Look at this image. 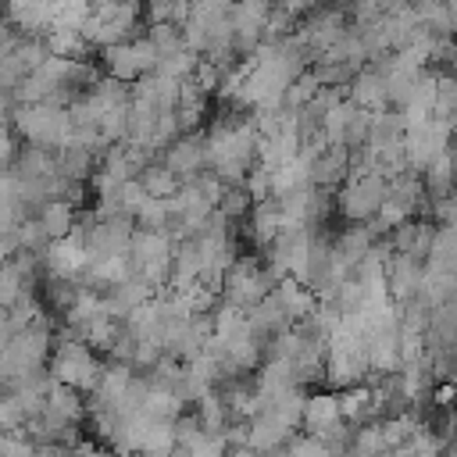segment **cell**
I'll use <instances>...</instances> for the list:
<instances>
[{"mask_svg":"<svg viewBox=\"0 0 457 457\" xmlns=\"http://www.w3.org/2000/svg\"><path fill=\"white\" fill-rule=\"evenodd\" d=\"M389 7H393V0H350L346 11H350V21H353V25H368V21L386 18Z\"/></svg>","mask_w":457,"mask_h":457,"instance_id":"cell-33","label":"cell"},{"mask_svg":"<svg viewBox=\"0 0 457 457\" xmlns=\"http://www.w3.org/2000/svg\"><path fill=\"white\" fill-rule=\"evenodd\" d=\"M11 125L21 143H39V146H64L71 136V107H57L50 100L43 104H18L11 114Z\"/></svg>","mask_w":457,"mask_h":457,"instance_id":"cell-1","label":"cell"},{"mask_svg":"<svg viewBox=\"0 0 457 457\" xmlns=\"http://www.w3.org/2000/svg\"><path fill=\"white\" fill-rule=\"evenodd\" d=\"M36 218L43 221V232H46L50 239H64V236L71 232L75 218H79V207L68 204V200H43L39 211H36Z\"/></svg>","mask_w":457,"mask_h":457,"instance_id":"cell-16","label":"cell"},{"mask_svg":"<svg viewBox=\"0 0 457 457\" xmlns=\"http://www.w3.org/2000/svg\"><path fill=\"white\" fill-rule=\"evenodd\" d=\"M350 175V146L346 143H328L314 161H311V186L321 189H339Z\"/></svg>","mask_w":457,"mask_h":457,"instance_id":"cell-7","label":"cell"},{"mask_svg":"<svg viewBox=\"0 0 457 457\" xmlns=\"http://www.w3.org/2000/svg\"><path fill=\"white\" fill-rule=\"evenodd\" d=\"M121 318H111V314H93L82 328H75V336H82L96 353H107L111 346H114V339H118V332H121Z\"/></svg>","mask_w":457,"mask_h":457,"instance_id":"cell-18","label":"cell"},{"mask_svg":"<svg viewBox=\"0 0 457 457\" xmlns=\"http://www.w3.org/2000/svg\"><path fill=\"white\" fill-rule=\"evenodd\" d=\"M421 271H425V261H421V257L393 250L389 261H386V286H389V296H393L396 303H407V300L418 293Z\"/></svg>","mask_w":457,"mask_h":457,"instance_id":"cell-4","label":"cell"},{"mask_svg":"<svg viewBox=\"0 0 457 457\" xmlns=\"http://www.w3.org/2000/svg\"><path fill=\"white\" fill-rule=\"evenodd\" d=\"M346 96H350L357 107H368V111L389 107V96H386V71H378L375 64H364V68L350 79Z\"/></svg>","mask_w":457,"mask_h":457,"instance_id":"cell-9","label":"cell"},{"mask_svg":"<svg viewBox=\"0 0 457 457\" xmlns=\"http://www.w3.org/2000/svg\"><path fill=\"white\" fill-rule=\"evenodd\" d=\"M118 189H121V204H125V211H129V214H136V211L150 200V193L143 189V182H139L136 175H132V179H125Z\"/></svg>","mask_w":457,"mask_h":457,"instance_id":"cell-35","label":"cell"},{"mask_svg":"<svg viewBox=\"0 0 457 457\" xmlns=\"http://www.w3.org/2000/svg\"><path fill=\"white\" fill-rule=\"evenodd\" d=\"M371 243H375V236H371L368 221H350V228H343L339 236H332V250H336V257H339L343 264H350V268H357V264L368 257Z\"/></svg>","mask_w":457,"mask_h":457,"instance_id":"cell-10","label":"cell"},{"mask_svg":"<svg viewBox=\"0 0 457 457\" xmlns=\"http://www.w3.org/2000/svg\"><path fill=\"white\" fill-rule=\"evenodd\" d=\"M432 114H439V118H450V121H453V114H457V75H453V71H443V75H439V82H436V107H432Z\"/></svg>","mask_w":457,"mask_h":457,"instance_id":"cell-29","label":"cell"},{"mask_svg":"<svg viewBox=\"0 0 457 457\" xmlns=\"http://www.w3.org/2000/svg\"><path fill=\"white\" fill-rule=\"evenodd\" d=\"M275 296H278V303L286 307L289 321H300V318H307V314L318 307V293H314L311 286H303L296 275L278 278V282H275Z\"/></svg>","mask_w":457,"mask_h":457,"instance_id":"cell-11","label":"cell"},{"mask_svg":"<svg viewBox=\"0 0 457 457\" xmlns=\"http://www.w3.org/2000/svg\"><path fill=\"white\" fill-rule=\"evenodd\" d=\"M100 68L121 82H136L143 75L139 61H136V50H132V39H121V43H111V46H100Z\"/></svg>","mask_w":457,"mask_h":457,"instance_id":"cell-12","label":"cell"},{"mask_svg":"<svg viewBox=\"0 0 457 457\" xmlns=\"http://www.w3.org/2000/svg\"><path fill=\"white\" fill-rule=\"evenodd\" d=\"M50 93H54V86H50V82H46L39 71L21 75V82L14 86V100H18V104H43Z\"/></svg>","mask_w":457,"mask_h":457,"instance_id":"cell-31","label":"cell"},{"mask_svg":"<svg viewBox=\"0 0 457 457\" xmlns=\"http://www.w3.org/2000/svg\"><path fill=\"white\" fill-rule=\"evenodd\" d=\"M196 61H200V54H196V50H189V46H182V50H175V54L161 57L157 71H161V75H171V79H189V75H193V68H196Z\"/></svg>","mask_w":457,"mask_h":457,"instance_id":"cell-30","label":"cell"},{"mask_svg":"<svg viewBox=\"0 0 457 457\" xmlns=\"http://www.w3.org/2000/svg\"><path fill=\"white\" fill-rule=\"evenodd\" d=\"M18 132L11 121H0V164H14V154H18Z\"/></svg>","mask_w":457,"mask_h":457,"instance_id":"cell-36","label":"cell"},{"mask_svg":"<svg viewBox=\"0 0 457 457\" xmlns=\"http://www.w3.org/2000/svg\"><path fill=\"white\" fill-rule=\"evenodd\" d=\"M14 57H18V64L25 68V75H29V71H39L43 61L50 57L46 39H43V36H21L18 46H14Z\"/></svg>","mask_w":457,"mask_h":457,"instance_id":"cell-25","label":"cell"},{"mask_svg":"<svg viewBox=\"0 0 457 457\" xmlns=\"http://www.w3.org/2000/svg\"><path fill=\"white\" fill-rule=\"evenodd\" d=\"M136 228H154V232H168L171 228V211L164 200L150 196L139 211H136Z\"/></svg>","mask_w":457,"mask_h":457,"instance_id":"cell-27","label":"cell"},{"mask_svg":"<svg viewBox=\"0 0 457 457\" xmlns=\"http://www.w3.org/2000/svg\"><path fill=\"white\" fill-rule=\"evenodd\" d=\"M318 89H321V82H318L314 68H307V71H300V75L286 86V93H282V107L300 111V107H307V104L314 100V93H318Z\"/></svg>","mask_w":457,"mask_h":457,"instance_id":"cell-20","label":"cell"},{"mask_svg":"<svg viewBox=\"0 0 457 457\" xmlns=\"http://www.w3.org/2000/svg\"><path fill=\"white\" fill-rule=\"evenodd\" d=\"M218 207L232 218V221H239V218H246L250 214V207H253V196H250V189H246V182H225V189H221V200H218Z\"/></svg>","mask_w":457,"mask_h":457,"instance_id":"cell-23","label":"cell"},{"mask_svg":"<svg viewBox=\"0 0 457 457\" xmlns=\"http://www.w3.org/2000/svg\"><path fill=\"white\" fill-rule=\"evenodd\" d=\"M89 4H93V7H96V4H107V0H89Z\"/></svg>","mask_w":457,"mask_h":457,"instance_id":"cell-39","label":"cell"},{"mask_svg":"<svg viewBox=\"0 0 457 457\" xmlns=\"http://www.w3.org/2000/svg\"><path fill=\"white\" fill-rule=\"evenodd\" d=\"M96 168H100V154H93L89 146H79V143L57 146V171H64V175H71V179L89 182Z\"/></svg>","mask_w":457,"mask_h":457,"instance_id":"cell-15","label":"cell"},{"mask_svg":"<svg viewBox=\"0 0 457 457\" xmlns=\"http://www.w3.org/2000/svg\"><path fill=\"white\" fill-rule=\"evenodd\" d=\"M382 450H389V443H386V436H382V418L353 425L350 453H382Z\"/></svg>","mask_w":457,"mask_h":457,"instance_id":"cell-21","label":"cell"},{"mask_svg":"<svg viewBox=\"0 0 457 457\" xmlns=\"http://www.w3.org/2000/svg\"><path fill=\"white\" fill-rule=\"evenodd\" d=\"M57 11H61L57 0H4V14L25 36H43L57 21Z\"/></svg>","mask_w":457,"mask_h":457,"instance_id":"cell-5","label":"cell"},{"mask_svg":"<svg viewBox=\"0 0 457 457\" xmlns=\"http://www.w3.org/2000/svg\"><path fill=\"white\" fill-rule=\"evenodd\" d=\"M343 418L339 411V393H307L303 400V418H300V432H311V436H328Z\"/></svg>","mask_w":457,"mask_h":457,"instance_id":"cell-6","label":"cell"},{"mask_svg":"<svg viewBox=\"0 0 457 457\" xmlns=\"http://www.w3.org/2000/svg\"><path fill=\"white\" fill-rule=\"evenodd\" d=\"M421 182H425L428 200L446 196V193H453V189H457V175H453V161H450V146H446L443 154H436V157L421 168Z\"/></svg>","mask_w":457,"mask_h":457,"instance_id":"cell-14","label":"cell"},{"mask_svg":"<svg viewBox=\"0 0 457 457\" xmlns=\"http://www.w3.org/2000/svg\"><path fill=\"white\" fill-rule=\"evenodd\" d=\"M386 193H389V179L378 171L346 175V182L336 189V211L343 221H368V218H375Z\"/></svg>","mask_w":457,"mask_h":457,"instance_id":"cell-2","label":"cell"},{"mask_svg":"<svg viewBox=\"0 0 457 457\" xmlns=\"http://www.w3.org/2000/svg\"><path fill=\"white\" fill-rule=\"evenodd\" d=\"M221 71H225L221 64H214L211 57L200 54V61H196V68H193V79H196L207 93H218V86H221Z\"/></svg>","mask_w":457,"mask_h":457,"instance_id":"cell-34","label":"cell"},{"mask_svg":"<svg viewBox=\"0 0 457 457\" xmlns=\"http://www.w3.org/2000/svg\"><path fill=\"white\" fill-rule=\"evenodd\" d=\"M179 136H182V129H179V114H175V107H171V111H157L150 146H154L157 154H164V150H168V146H171Z\"/></svg>","mask_w":457,"mask_h":457,"instance_id":"cell-28","label":"cell"},{"mask_svg":"<svg viewBox=\"0 0 457 457\" xmlns=\"http://www.w3.org/2000/svg\"><path fill=\"white\" fill-rule=\"evenodd\" d=\"M14 239H18V250H32V253H39V257H43V250L50 246V236L43 232V221H39L36 214H29V218H21V221L14 225Z\"/></svg>","mask_w":457,"mask_h":457,"instance_id":"cell-24","label":"cell"},{"mask_svg":"<svg viewBox=\"0 0 457 457\" xmlns=\"http://www.w3.org/2000/svg\"><path fill=\"white\" fill-rule=\"evenodd\" d=\"M161 161L179 175V182L196 179L204 168H211V161H207V136H204V132H182V136L161 154Z\"/></svg>","mask_w":457,"mask_h":457,"instance_id":"cell-3","label":"cell"},{"mask_svg":"<svg viewBox=\"0 0 457 457\" xmlns=\"http://www.w3.org/2000/svg\"><path fill=\"white\" fill-rule=\"evenodd\" d=\"M146 36L157 43L161 57H168V54H175V50L186 46V39H182V25H175V21H150V25H146Z\"/></svg>","mask_w":457,"mask_h":457,"instance_id":"cell-26","label":"cell"},{"mask_svg":"<svg viewBox=\"0 0 457 457\" xmlns=\"http://www.w3.org/2000/svg\"><path fill=\"white\" fill-rule=\"evenodd\" d=\"M246 239L253 250H268V243L278 236L282 228V211H278V200L275 196H264V200H253L250 214H246Z\"/></svg>","mask_w":457,"mask_h":457,"instance_id":"cell-8","label":"cell"},{"mask_svg":"<svg viewBox=\"0 0 457 457\" xmlns=\"http://www.w3.org/2000/svg\"><path fill=\"white\" fill-rule=\"evenodd\" d=\"M14 332H18V328H14L11 314H7V307H0V350H4V346L14 339Z\"/></svg>","mask_w":457,"mask_h":457,"instance_id":"cell-38","label":"cell"},{"mask_svg":"<svg viewBox=\"0 0 457 457\" xmlns=\"http://www.w3.org/2000/svg\"><path fill=\"white\" fill-rule=\"evenodd\" d=\"M175 4H179V0H143V7H146V25H150V21H171Z\"/></svg>","mask_w":457,"mask_h":457,"instance_id":"cell-37","label":"cell"},{"mask_svg":"<svg viewBox=\"0 0 457 457\" xmlns=\"http://www.w3.org/2000/svg\"><path fill=\"white\" fill-rule=\"evenodd\" d=\"M43 39H46V50L57 57H86L89 50H96L79 29H68V25H50L43 32Z\"/></svg>","mask_w":457,"mask_h":457,"instance_id":"cell-17","label":"cell"},{"mask_svg":"<svg viewBox=\"0 0 457 457\" xmlns=\"http://www.w3.org/2000/svg\"><path fill=\"white\" fill-rule=\"evenodd\" d=\"M143 453H175L179 450V432H175V421H154L143 436Z\"/></svg>","mask_w":457,"mask_h":457,"instance_id":"cell-22","label":"cell"},{"mask_svg":"<svg viewBox=\"0 0 457 457\" xmlns=\"http://www.w3.org/2000/svg\"><path fill=\"white\" fill-rule=\"evenodd\" d=\"M46 411H54L61 421H86V393L68 382H54L46 393Z\"/></svg>","mask_w":457,"mask_h":457,"instance_id":"cell-13","label":"cell"},{"mask_svg":"<svg viewBox=\"0 0 457 457\" xmlns=\"http://www.w3.org/2000/svg\"><path fill=\"white\" fill-rule=\"evenodd\" d=\"M371 121H375V111L357 107V111L350 114L346 129H343V143H346L350 150H353V146H364V143H368V136H371Z\"/></svg>","mask_w":457,"mask_h":457,"instance_id":"cell-32","label":"cell"},{"mask_svg":"<svg viewBox=\"0 0 457 457\" xmlns=\"http://www.w3.org/2000/svg\"><path fill=\"white\" fill-rule=\"evenodd\" d=\"M136 179H139V182H143V189H146L150 196H157V200L171 196V193L182 186V182H179V175H175V171H171V168H168L161 157H157V161H150V164H146V168H143Z\"/></svg>","mask_w":457,"mask_h":457,"instance_id":"cell-19","label":"cell"}]
</instances>
